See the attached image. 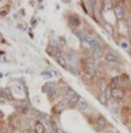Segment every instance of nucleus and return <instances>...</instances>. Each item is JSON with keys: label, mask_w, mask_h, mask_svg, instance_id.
<instances>
[{"label": "nucleus", "mask_w": 131, "mask_h": 133, "mask_svg": "<svg viewBox=\"0 0 131 133\" xmlns=\"http://www.w3.org/2000/svg\"><path fill=\"white\" fill-rule=\"evenodd\" d=\"M69 23L70 24V25L74 26V27H77V26L80 24V21H79V19L75 16H70Z\"/></svg>", "instance_id": "nucleus-7"}, {"label": "nucleus", "mask_w": 131, "mask_h": 133, "mask_svg": "<svg viewBox=\"0 0 131 133\" xmlns=\"http://www.w3.org/2000/svg\"><path fill=\"white\" fill-rule=\"evenodd\" d=\"M104 28L105 31L108 33L110 36L113 35V26L111 25L110 24H105L104 25Z\"/></svg>", "instance_id": "nucleus-14"}, {"label": "nucleus", "mask_w": 131, "mask_h": 133, "mask_svg": "<svg viewBox=\"0 0 131 133\" xmlns=\"http://www.w3.org/2000/svg\"><path fill=\"white\" fill-rule=\"evenodd\" d=\"M70 101L68 99H64L62 101H61L59 103H58L56 106H55V110L57 111H61L63 110L64 109H66V107L68 105Z\"/></svg>", "instance_id": "nucleus-3"}, {"label": "nucleus", "mask_w": 131, "mask_h": 133, "mask_svg": "<svg viewBox=\"0 0 131 133\" xmlns=\"http://www.w3.org/2000/svg\"><path fill=\"white\" fill-rule=\"evenodd\" d=\"M6 95L8 96V97L9 100H13V99H14V97H12V95H11V92H10V91H8V94H6Z\"/></svg>", "instance_id": "nucleus-26"}, {"label": "nucleus", "mask_w": 131, "mask_h": 133, "mask_svg": "<svg viewBox=\"0 0 131 133\" xmlns=\"http://www.w3.org/2000/svg\"><path fill=\"white\" fill-rule=\"evenodd\" d=\"M76 35L78 36V38L81 39V40H85V38H86V36H85V35H84V33L82 32H77V33H76Z\"/></svg>", "instance_id": "nucleus-23"}, {"label": "nucleus", "mask_w": 131, "mask_h": 133, "mask_svg": "<svg viewBox=\"0 0 131 133\" xmlns=\"http://www.w3.org/2000/svg\"><path fill=\"white\" fill-rule=\"evenodd\" d=\"M22 133H31V131H30V130H27V129H25V130L22 131Z\"/></svg>", "instance_id": "nucleus-30"}, {"label": "nucleus", "mask_w": 131, "mask_h": 133, "mask_svg": "<svg viewBox=\"0 0 131 133\" xmlns=\"http://www.w3.org/2000/svg\"><path fill=\"white\" fill-rule=\"evenodd\" d=\"M16 29H19V31H24L25 30V26L23 24H17L16 25Z\"/></svg>", "instance_id": "nucleus-22"}, {"label": "nucleus", "mask_w": 131, "mask_h": 133, "mask_svg": "<svg viewBox=\"0 0 131 133\" xmlns=\"http://www.w3.org/2000/svg\"><path fill=\"white\" fill-rule=\"evenodd\" d=\"M105 58H106V60L108 61V62H117V58L116 55H113V54H111V53H108V54H107L105 55Z\"/></svg>", "instance_id": "nucleus-15"}, {"label": "nucleus", "mask_w": 131, "mask_h": 133, "mask_svg": "<svg viewBox=\"0 0 131 133\" xmlns=\"http://www.w3.org/2000/svg\"><path fill=\"white\" fill-rule=\"evenodd\" d=\"M85 40H86V41H87L89 44L93 41V39H92V38H91V37H88V36H86V38H85Z\"/></svg>", "instance_id": "nucleus-27"}, {"label": "nucleus", "mask_w": 131, "mask_h": 133, "mask_svg": "<svg viewBox=\"0 0 131 133\" xmlns=\"http://www.w3.org/2000/svg\"><path fill=\"white\" fill-rule=\"evenodd\" d=\"M112 97L116 100H122L125 97V92L120 89L113 88L112 89Z\"/></svg>", "instance_id": "nucleus-1"}, {"label": "nucleus", "mask_w": 131, "mask_h": 133, "mask_svg": "<svg viewBox=\"0 0 131 133\" xmlns=\"http://www.w3.org/2000/svg\"><path fill=\"white\" fill-rule=\"evenodd\" d=\"M57 62L58 64L62 66V68H63L65 69L67 68V61H66V59H65L64 57H62L61 55L59 57H57Z\"/></svg>", "instance_id": "nucleus-8"}, {"label": "nucleus", "mask_w": 131, "mask_h": 133, "mask_svg": "<svg viewBox=\"0 0 131 133\" xmlns=\"http://www.w3.org/2000/svg\"><path fill=\"white\" fill-rule=\"evenodd\" d=\"M114 13L117 19H122L124 17V11L121 6H116L114 8Z\"/></svg>", "instance_id": "nucleus-4"}, {"label": "nucleus", "mask_w": 131, "mask_h": 133, "mask_svg": "<svg viewBox=\"0 0 131 133\" xmlns=\"http://www.w3.org/2000/svg\"><path fill=\"white\" fill-rule=\"evenodd\" d=\"M51 88H53L52 87V82H47L46 84H45L43 87H42V92H47L51 89Z\"/></svg>", "instance_id": "nucleus-17"}, {"label": "nucleus", "mask_w": 131, "mask_h": 133, "mask_svg": "<svg viewBox=\"0 0 131 133\" xmlns=\"http://www.w3.org/2000/svg\"><path fill=\"white\" fill-rule=\"evenodd\" d=\"M89 45H90V47L93 50H96L98 48H100V44L98 43L96 41H95V40H93V41L91 42Z\"/></svg>", "instance_id": "nucleus-18"}, {"label": "nucleus", "mask_w": 131, "mask_h": 133, "mask_svg": "<svg viewBox=\"0 0 131 133\" xmlns=\"http://www.w3.org/2000/svg\"><path fill=\"white\" fill-rule=\"evenodd\" d=\"M55 132H56V133H66L62 129H61V128H55Z\"/></svg>", "instance_id": "nucleus-25"}, {"label": "nucleus", "mask_w": 131, "mask_h": 133, "mask_svg": "<svg viewBox=\"0 0 131 133\" xmlns=\"http://www.w3.org/2000/svg\"><path fill=\"white\" fill-rule=\"evenodd\" d=\"M50 46H53V47H57V42L54 40H52L50 42Z\"/></svg>", "instance_id": "nucleus-24"}, {"label": "nucleus", "mask_w": 131, "mask_h": 133, "mask_svg": "<svg viewBox=\"0 0 131 133\" xmlns=\"http://www.w3.org/2000/svg\"><path fill=\"white\" fill-rule=\"evenodd\" d=\"M42 75H47L48 76V77H52V74L49 72V71H43L42 73H41Z\"/></svg>", "instance_id": "nucleus-28"}, {"label": "nucleus", "mask_w": 131, "mask_h": 133, "mask_svg": "<svg viewBox=\"0 0 131 133\" xmlns=\"http://www.w3.org/2000/svg\"><path fill=\"white\" fill-rule=\"evenodd\" d=\"M106 123H107L106 119L104 118L103 116H100L99 118H98L97 121H96L97 127L99 128L100 129H101V130H102L104 127H105V126H106Z\"/></svg>", "instance_id": "nucleus-6"}, {"label": "nucleus", "mask_w": 131, "mask_h": 133, "mask_svg": "<svg viewBox=\"0 0 131 133\" xmlns=\"http://www.w3.org/2000/svg\"><path fill=\"white\" fill-rule=\"evenodd\" d=\"M108 100V97L105 94V92H101V94L100 96V102L103 104V105H106V102Z\"/></svg>", "instance_id": "nucleus-16"}, {"label": "nucleus", "mask_w": 131, "mask_h": 133, "mask_svg": "<svg viewBox=\"0 0 131 133\" xmlns=\"http://www.w3.org/2000/svg\"><path fill=\"white\" fill-rule=\"evenodd\" d=\"M88 103H87V102L85 101V100H83V99H81V98H79V100L78 101V107L79 108L80 110H86L87 108H88Z\"/></svg>", "instance_id": "nucleus-10"}, {"label": "nucleus", "mask_w": 131, "mask_h": 133, "mask_svg": "<svg viewBox=\"0 0 131 133\" xmlns=\"http://www.w3.org/2000/svg\"><path fill=\"white\" fill-rule=\"evenodd\" d=\"M87 63L90 66H93L95 65V61H94V58H87Z\"/></svg>", "instance_id": "nucleus-21"}, {"label": "nucleus", "mask_w": 131, "mask_h": 133, "mask_svg": "<svg viewBox=\"0 0 131 133\" xmlns=\"http://www.w3.org/2000/svg\"><path fill=\"white\" fill-rule=\"evenodd\" d=\"M130 56H131V51H130Z\"/></svg>", "instance_id": "nucleus-32"}, {"label": "nucleus", "mask_w": 131, "mask_h": 133, "mask_svg": "<svg viewBox=\"0 0 131 133\" xmlns=\"http://www.w3.org/2000/svg\"><path fill=\"white\" fill-rule=\"evenodd\" d=\"M103 4H104L103 8L104 11H108L112 8V2L110 0H105V1L103 2Z\"/></svg>", "instance_id": "nucleus-12"}, {"label": "nucleus", "mask_w": 131, "mask_h": 133, "mask_svg": "<svg viewBox=\"0 0 131 133\" xmlns=\"http://www.w3.org/2000/svg\"><path fill=\"white\" fill-rule=\"evenodd\" d=\"M103 55H104V52L100 47L93 50V56H94V58H96V59H99V58H102Z\"/></svg>", "instance_id": "nucleus-11"}, {"label": "nucleus", "mask_w": 131, "mask_h": 133, "mask_svg": "<svg viewBox=\"0 0 131 133\" xmlns=\"http://www.w3.org/2000/svg\"><path fill=\"white\" fill-rule=\"evenodd\" d=\"M121 45L122 46L123 48H127V46H128V45H127V44H126V42H122Z\"/></svg>", "instance_id": "nucleus-29"}, {"label": "nucleus", "mask_w": 131, "mask_h": 133, "mask_svg": "<svg viewBox=\"0 0 131 133\" xmlns=\"http://www.w3.org/2000/svg\"><path fill=\"white\" fill-rule=\"evenodd\" d=\"M47 53L50 55V56H53V57H59V50H58L57 47H53V46H50L47 49Z\"/></svg>", "instance_id": "nucleus-5"}, {"label": "nucleus", "mask_w": 131, "mask_h": 133, "mask_svg": "<svg viewBox=\"0 0 131 133\" xmlns=\"http://www.w3.org/2000/svg\"><path fill=\"white\" fill-rule=\"evenodd\" d=\"M16 109L17 111H19V113H21V114H24V115H27L28 112V107H26L24 105H18L16 107Z\"/></svg>", "instance_id": "nucleus-13"}, {"label": "nucleus", "mask_w": 131, "mask_h": 133, "mask_svg": "<svg viewBox=\"0 0 131 133\" xmlns=\"http://www.w3.org/2000/svg\"><path fill=\"white\" fill-rule=\"evenodd\" d=\"M48 95L49 98H54L55 97V96L57 95V91L56 89H54V88H51L49 91H48Z\"/></svg>", "instance_id": "nucleus-19"}, {"label": "nucleus", "mask_w": 131, "mask_h": 133, "mask_svg": "<svg viewBox=\"0 0 131 133\" xmlns=\"http://www.w3.org/2000/svg\"><path fill=\"white\" fill-rule=\"evenodd\" d=\"M67 99L70 102H78V101L79 100V97H78V95L71 89H69L67 90Z\"/></svg>", "instance_id": "nucleus-2"}, {"label": "nucleus", "mask_w": 131, "mask_h": 133, "mask_svg": "<svg viewBox=\"0 0 131 133\" xmlns=\"http://www.w3.org/2000/svg\"><path fill=\"white\" fill-rule=\"evenodd\" d=\"M99 86H100V90L102 91L101 92H105L106 89H107V85H106L105 82H104V81H103V79H102V81H100V83H99Z\"/></svg>", "instance_id": "nucleus-20"}, {"label": "nucleus", "mask_w": 131, "mask_h": 133, "mask_svg": "<svg viewBox=\"0 0 131 133\" xmlns=\"http://www.w3.org/2000/svg\"><path fill=\"white\" fill-rule=\"evenodd\" d=\"M35 132L36 133H44L45 132V128L41 123L37 122L35 123Z\"/></svg>", "instance_id": "nucleus-9"}, {"label": "nucleus", "mask_w": 131, "mask_h": 133, "mask_svg": "<svg viewBox=\"0 0 131 133\" xmlns=\"http://www.w3.org/2000/svg\"><path fill=\"white\" fill-rule=\"evenodd\" d=\"M128 129H129V132L131 133V125H130V126H129V127H128Z\"/></svg>", "instance_id": "nucleus-31"}]
</instances>
